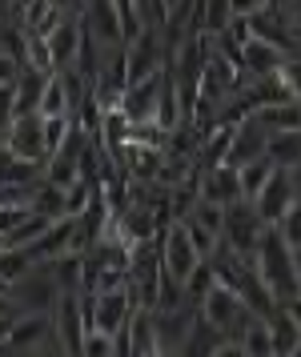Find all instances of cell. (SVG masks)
<instances>
[{"mask_svg":"<svg viewBox=\"0 0 301 357\" xmlns=\"http://www.w3.org/2000/svg\"><path fill=\"white\" fill-rule=\"evenodd\" d=\"M4 149L13 153V157H20V161H29V165H41L45 169L48 161V145H45V121H41V113H20L4 129Z\"/></svg>","mask_w":301,"mask_h":357,"instance_id":"5b68a950","label":"cell"},{"mask_svg":"<svg viewBox=\"0 0 301 357\" xmlns=\"http://www.w3.org/2000/svg\"><path fill=\"white\" fill-rule=\"evenodd\" d=\"M201 197L205 201H217V205L245 201V193H241V169H233L229 161L201 169Z\"/></svg>","mask_w":301,"mask_h":357,"instance_id":"5bb4252c","label":"cell"},{"mask_svg":"<svg viewBox=\"0 0 301 357\" xmlns=\"http://www.w3.org/2000/svg\"><path fill=\"white\" fill-rule=\"evenodd\" d=\"M254 269L261 277V285L273 293V301L281 305L289 297H298V269H293V249L289 241L277 233V225H270L261 233V241L254 249Z\"/></svg>","mask_w":301,"mask_h":357,"instance_id":"6da1fadb","label":"cell"},{"mask_svg":"<svg viewBox=\"0 0 301 357\" xmlns=\"http://www.w3.org/2000/svg\"><path fill=\"white\" fill-rule=\"evenodd\" d=\"M29 209L41 213V217H48V221H57V217H64V189L61 185H52V181H32L29 185Z\"/></svg>","mask_w":301,"mask_h":357,"instance_id":"ffe728a7","label":"cell"},{"mask_svg":"<svg viewBox=\"0 0 301 357\" xmlns=\"http://www.w3.org/2000/svg\"><path fill=\"white\" fill-rule=\"evenodd\" d=\"M48 333H52V313H16L13 333L0 345V357L4 354H32Z\"/></svg>","mask_w":301,"mask_h":357,"instance_id":"4fadbf2b","label":"cell"},{"mask_svg":"<svg viewBox=\"0 0 301 357\" xmlns=\"http://www.w3.org/2000/svg\"><path fill=\"white\" fill-rule=\"evenodd\" d=\"M32 257L24 253V249H13V245H4L0 249V277H8V281H16V277L29 273Z\"/></svg>","mask_w":301,"mask_h":357,"instance_id":"4316f807","label":"cell"},{"mask_svg":"<svg viewBox=\"0 0 301 357\" xmlns=\"http://www.w3.org/2000/svg\"><path fill=\"white\" fill-rule=\"evenodd\" d=\"M52 73H41V68H29L20 65V77H16V116L20 113H36L41 109V93H45V84Z\"/></svg>","mask_w":301,"mask_h":357,"instance_id":"ac0fdd59","label":"cell"},{"mask_svg":"<svg viewBox=\"0 0 301 357\" xmlns=\"http://www.w3.org/2000/svg\"><path fill=\"white\" fill-rule=\"evenodd\" d=\"M29 201H13V205H0V233H13L24 217H29Z\"/></svg>","mask_w":301,"mask_h":357,"instance_id":"f546056e","label":"cell"},{"mask_svg":"<svg viewBox=\"0 0 301 357\" xmlns=\"http://www.w3.org/2000/svg\"><path fill=\"white\" fill-rule=\"evenodd\" d=\"M213 285H217V269H213V261H209V257H201V261H197V269L185 277V297L197 305V301H201Z\"/></svg>","mask_w":301,"mask_h":357,"instance_id":"cb8c5ba5","label":"cell"},{"mask_svg":"<svg viewBox=\"0 0 301 357\" xmlns=\"http://www.w3.org/2000/svg\"><path fill=\"white\" fill-rule=\"evenodd\" d=\"M13 321H16V313H0V345L8 341V333H13Z\"/></svg>","mask_w":301,"mask_h":357,"instance_id":"d590c367","label":"cell"},{"mask_svg":"<svg viewBox=\"0 0 301 357\" xmlns=\"http://www.w3.org/2000/svg\"><path fill=\"white\" fill-rule=\"evenodd\" d=\"M281 309H286L289 317L298 321V329H301V293H298V297H289V301H281Z\"/></svg>","mask_w":301,"mask_h":357,"instance_id":"e575fe53","label":"cell"},{"mask_svg":"<svg viewBox=\"0 0 301 357\" xmlns=\"http://www.w3.org/2000/svg\"><path fill=\"white\" fill-rule=\"evenodd\" d=\"M45 36H48V52H52V68H57V73L77 68L80 45H85V24H80V13H68L64 20H57Z\"/></svg>","mask_w":301,"mask_h":357,"instance_id":"30bf717a","label":"cell"},{"mask_svg":"<svg viewBox=\"0 0 301 357\" xmlns=\"http://www.w3.org/2000/svg\"><path fill=\"white\" fill-rule=\"evenodd\" d=\"M117 354H133V357H157L161 354V337H157V313L137 305L129 325L117 333Z\"/></svg>","mask_w":301,"mask_h":357,"instance_id":"9c48e42d","label":"cell"},{"mask_svg":"<svg viewBox=\"0 0 301 357\" xmlns=\"http://www.w3.org/2000/svg\"><path fill=\"white\" fill-rule=\"evenodd\" d=\"M293 269H298V289H301V249H293Z\"/></svg>","mask_w":301,"mask_h":357,"instance_id":"74e56055","label":"cell"},{"mask_svg":"<svg viewBox=\"0 0 301 357\" xmlns=\"http://www.w3.org/2000/svg\"><path fill=\"white\" fill-rule=\"evenodd\" d=\"M281 81H286V89L293 93V100H301V52H293L286 61V68H281Z\"/></svg>","mask_w":301,"mask_h":357,"instance_id":"1f68e13d","label":"cell"},{"mask_svg":"<svg viewBox=\"0 0 301 357\" xmlns=\"http://www.w3.org/2000/svg\"><path fill=\"white\" fill-rule=\"evenodd\" d=\"M241 349H245V357H273V337H270V321L261 317V313H254L249 321L241 325Z\"/></svg>","mask_w":301,"mask_h":357,"instance_id":"7402d4cb","label":"cell"},{"mask_svg":"<svg viewBox=\"0 0 301 357\" xmlns=\"http://www.w3.org/2000/svg\"><path fill=\"white\" fill-rule=\"evenodd\" d=\"M8 289H13V281H8V277H0V293L8 297Z\"/></svg>","mask_w":301,"mask_h":357,"instance_id":"f35d334b","label":"cell"},{"mask_svg":"<svg viewBox=\"0 0 301 357\" xmlns=\"http://www.w3.org/2000/svg\"><path fill=\"white\" fill-rule=\"evenodd\" d=\"M197 313H201V321H205V325L221 329L225 337H233V341H237L241 325L254 317V309L241 301V293L233 289V285H225V281H217V285L197 301Z\"/></svg>","mask_w":301,"mask_h":357,"instance_id":"7a4b0ae2","label":"cell"},{"mask_svg":"<svg viewBox=\"0 0 301 357\" xmlns=\"http://www.w3.org/2000/svg\"><path fill=\"white\" fill-rule=\"evenodd\" d=\"M161 84H165V68L161 73H153V77H141V81H129L125 93H121V113L137 125V121H153V113H157V93Z\"/></svg>","mask_w":301,"mask_h":357,"instance_id":"7c38bea8","label":"cell"},{"mask_svg":"<svg viewBox=\"0 0 301 357\" xmlns=\"http://www.w3.org/2000/svg\"><path fill=\"white\" fill-rule=\"evenodd\" d=\"M181 221H185V233H189V241L197 245V253H201V257H213L217 245H221V233H213L209 225H201L197 217H181Z\"/></svg>","mask_w":301,"mask_h":357,"instance_id":"484cf974","label":"cell"},{"mask_svg":"<svg viewBox=\"0 0 301 357\" xmlns=\"http://www.w3.org/2000/svg\"><path fill=\"white\" fill-rule=\"evenodd\" d=\"M289 56H293V52H286L281 45H273V40H265V36H249V40L241 45V77H249V81L273 77V73L286 68Z\"/></svg>","mask_w":301,"mask_h":357,"instance_id":"8fae6325","label":"cell"},{"mask_svg":"<svg viewBox=\"0 0 301 357\" xmlns=\"http://www.w3.org/2000/svg\"><path fill=\"white\" fill-rule=\"evenodd\" d=\"M301 197V189H298V173L293 169H273V177L265 181V189L249 201L257 209V217L265 221V225H277L281 217L289 213V205Z\"/></svg>","mask_w":301,"mask_h":357,"instance_id":"8992f818","label":"cell"},{"mask_svg":"<svg viewBox=\"0 0 301 357\" xmlns=\"http://www.w3.org/2000/svg\"><path fill=\"white\" fill-rule=\"evenodd\" d=\"M4 245H8V241H4V233H0V249H4Z\"/></svg>","mask_w":301,"mask_h":357,"instance_id":"60d3db41","label":"cell"},{"mask_svg":"<svg viewBox=\"0 0 301 357\" xmlns=\"http://www.w3.org/2000/svg\"><path fill=\"white\" fill-rule=\"evenodd\" d=\"M177 4H181V0H165V8H169V13H173Z\"/></svg>","mask_w":301,"mask_h":357,"instance_id":"ab89813d","label":"cell"},{"mask_svg":"<svg viewBox=\"0 0 301 357\" xmlns=\"http://www.w3.org/2000/svg\"><path fill=\"white\" fill-rule=\"evenodd\" d=\"M265 321H270L273 354H277V357H293V349H298V341H301V329H298V321H293V317H289V313H286L281 305L273 309V313L265 317Z\"/></svg>","mask_w":301,"mask_h":357,"instance_id":"44dd1931","label":"cell"},{"mask_svg":"<svg viewBox=\"0 0 301 357\" xmlns=\"http://www.w3.org/2000/svg\"><path fill=\"white\" fill-rule=\"evenodd\" d=\"M273 169H277V165H273L270 157H257V161L241 165V193H245V201H254V197L265 189V181L273 177Z\"/></svg>","mask_w":301,"mask_h":357,"instance_id":"603a6c76","label":"cell"},{"mask_svg":"<svg viewBox=\"0 0 301 357\" xmlns=\"http://www.w3.org/2000/svg\"><path fill=\"white\" fill-rule=\"evenodd\" d=\"M197 261H201V253L189 241L185 221H177V217L165 221V229H161V265H165V273H173L177 281H185L197 269Z\"/></svg>","mask_w":301,"mask_h":357,"instance_id":"52a82bcc","label":"cell"},{"mask_svg":"<svg viewBox=\"0 0 301 357\" xmlns=\"http://www.w3.org/2000/svg\"><path fill=\"white\" fill-rule=\"evenodd\" d=\"M273 0H229V8H233V17H254L261 8H270Z\"/></svg>","mask_w":301,"mask_h":357,"instance_id":"836d02e7","label":"cell"},{"mask_svg":"<svg viewBox=\"0 0 301 357\" xmlns=\"http://www.w3.org/2000/svg\"><path fill=\"white\" fill-rule=\"evenodd\" d=\"M80 354L85 357H112L117 354V337L105 333V329H89V333H85V345H80Z\"/></svg>","mask_w":301,"mask_h":357,"instance_id":"83f0119b","label":"cell"},{"mask_svg":"<svg viewBox=\"0 0 301 357\" xmlns=\"http://www.w3.org/2000/svg\"><path fill=\"white\" fill-rule=\"evenodd\" d=\"M73 241H77V217H57L36 241L24 245V253L32 261H52V257H61V253H68Z\"/></svg>","mask_w":301,"mask_h":357,"instance_id":"9a60e30c","label":"cell"},{"mask_svg":"<svg viewBox=\"0 0 301 357\" xmlns=\"http://www.w3.org/2000/svg\"><path fill=\"white\" fill-rule=\"evenodd\" d=\"M273 4H286V0H273Z\"/></svg>","mask_w":301,"mask_h":357,"instance_id":"b9f144b4","label":"cell"},{"mask_svg":"<svg viewBox=\"0 0 301 357\" xmlns=\"http://www.w3.org/2000/svg\"><path fill=\"white\" fill-rule=\"evenodd\" d=\"M8 29V0H0V33Z\"/></svg>","mask_w":301,"mask_h":357,"instance_id":"8d00e7d4","label":"cell"},{"mask_svg":"<svg viewBox=\"0 0 301 357\" xmlns=\"http://www.w3.org/2000/svg\"><path fill=\"white\" fill-rule=\"evenodd\" d=\"M45 121V145H48V157L57 153V149L68 145V137L77 132V121L73 116H41Z\"/></svg>","mask_w":301,"mask_h":357,"instance_id":"d4e9b609","label":"cell"},{"mask_svg":"<svg viewBox=\"0 0 301 357\" xmlns=\"http://www.w3.org/2000/svg\"><path fill=\"white\" fill-rule=\"evenodd\" d=\"M277 233L289 241V249H301V197L289 205V213L277 221Z\"/></svg>","mask_w":301,"mask_h":357,"instance_id":"f1b7e54d","label":"cell"},{"mask_svg":"<svg viewBox=\"0 0 301 357\" xmlns=\"http://www.w3.org/2000/svg\"><path fill=\"white\" fill-rule=\"evenodd\" d=\"M48 313H52L57 337L64 341V354H80V345H85V293L64 289Z\"/></svg>","mask_w":301,"mask_h":357,"instance_id":"ba28073f","label":"cell"},{"mask_svg":"<svg viewBox=\"0 0 301 357\" xmlns=\"http://www.w3.org/2000/svg\"><path fill=\"white\" fill-rule=\"evenodd\" d=\"M16 121V89L13 84H0V137H4V129Z\"/></svg>","mask_w":301,"mask_h":357,"instance_id":"4dcf8cb0","label":"cell"},{"mask_svg":"<svg viewBox=\"0 0 301 357\" xmlns=\"http://www.w3.org/2000/svg\"><path fill=\"white\" fill-rule=\"evenodd\" d=\"M0 36H4V33H0ZM16 77H20V56L0 45V84H16Z\"/></svg>","mask_w":301,"mask_h":357,"instance_id":"d6a6232c","label":"cell"},{"mask_svg":"<svg viewBox=\"0 0 301 357\" xmlns=\"http://www.w3.org/2000/svg\"><path fill=\"white\" fill-rule=\"evenodd\" d=\"M8 297H13L16 313H48V309L57 305L61 289H57V281H52V273H48V265L32 261L29 273L16 277V281H13Z\"/></svg>","mask_w":301,"mask_h":357,"instance_id":"3957f363","label":"cell"},{"mask_svg":"<svg viewBox=\"0 0 301 357\" xmlns=\"http://www.w3.org/2000/svg\"><path fill=\"white\" fill-rule=\"evenodd\" d=\"M265 157H270L277 169H301V129L270 132V141H265Z\"/></svg>","mask_w":301,"mask_h":357,"instance_id":"d6986e66","label":"cell"},{"mask_svg":"<svg viewBox=\"0 0 301 357\" xmlns=\"http://www.w3.org/2000/svg\"><path fill=\"white\" fill-rule=\"evenodd\" d=\"M254 121H261L270 132H281V129H301V100L286 97V100H273V105H261L254 109Z\"/></svg>","mask_w":301,"mask_h":357,"instance_id":"e0dca14e","label":"cell"},{"mask_svg":"<svg viewBox=\"0 0 301 357\" xmlns=\"http://www.w3.org/2000/svg\"><path fill=\"white\" fill-rule=\"evenodd\" d=\"M265 221L257 217V209L249 201H233V205H225V225H221V245H229L233 253L241 257H254L257 241H261V233H265Z\"/></svg>","mask_w":301,"mask_h":357,"instance_id":"277c9868","label":"cell"},{"mask_svg":"<svg viewBox=\"0 0 301 357\" xmlns=\"http://www.w3.org/2000/svg\"><path fill=\"white\" fill-rule=\"evenodd\" d=\"M265 141H270V129L261 121H254V116H245V121H237V132H233V145H229L225 161L233 169L257 161V157H265Z\"/></svg>","mask_w":301,"mask_h":357,"instance_id":"2e32d148","label":"cell"}]
</instances>
